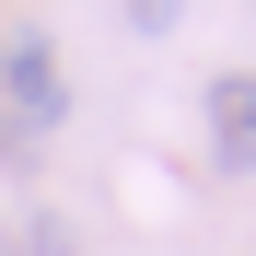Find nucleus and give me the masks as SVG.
Returning a JSON list of instances; mask_svg holds the SVG:
<instances>
[{
  "label": "nucleus",
  "mask_w": 256,
  "mask_h": 256,
  "mask_svg": "<svg viewBox=\"0 0 256 256\" xmlns=\"http://www.w3.org/2000/svg\"><path fill=\"white\" fill-rule=\"evenodd\" d=\"M0 105H12V140H47V128L70 116V82H58L47 24H12L0 35Z\"/></svg>",
  "instance_id": "1"
},
{
  "label": "nucleus",
  "mask_w": 256,
  "mask_h": 256,
  "mask_svg": "<svg viewBox=\"0 0 256 256\" xmlns=\"http://www.w3.org/2000/svg\"><path fill=\"white\" fill-rule=\"evenodd\" d=\"M210 128H222L233 163L256 152V70H222V82H210Z\"/></svg>",
  "instance_id": "2"
},
{
  "label": "nucleus",
  "mask_w": 256,
  "mask_h": 256,
  "mask_svg": "<svg viewBox=\"0 0 256 256\" xmlns=\"http://www.w3.org/2000/svg\"><path fill=\"white\" fill-rule=\"evenodd\" d=\"M24 256H70V222H47V210H35V222H24Z\"/></svg>",
  "instance_id": "3"
}]
</instances>
